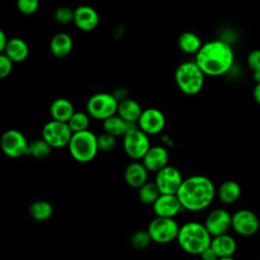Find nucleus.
Listing matches in <instances>:
<instances>
[{"label": "nucleus", "mask_w": 260, "mask_h": 260, "mask_svg": "<svg viewBox=\"0 0 260 260\" xmlns=\"http://www.w3.org/2000/svg\"><path fill=\"white\" fill-rule=\"evenodd\" d=\"M247 64L252 71L260 70V49H255L248 54Z\"/></svg>", "instance_id": "c9c22d12"}, {"label": "nucleus", "mask_w": 260, "mask_h": 260, "mask_svg": "<svg viewBox=\"0 0 260 260\" xmlns=\"http://www.w3.org/2000/svg\"><path fill=\"white\" fill-rule=\"evenodd\" d=\"M100 22V16L96 10L87 5H81L74 9L73 23L83 31L94 29Z\"/></svg>", "instance_id": "dca6fc26"}, {"label": "nucleus", "mask_w": 260, "mask_h": 260, "mask_svg": "<svg viewBox=\"0 0 260 260\" xmlns=\"http://www.w3.org/2000/svg\"><path fill=\"white\" fill-rule=\"evenodd\" d=\"M142 111L143 110L137 101L126 98L119 102L117 115L128 123H137Z\"/></svg>", "instance_id": "4be33fe9"}, {"label": "nucleus", "mask_w": 260, "mask_h": 260, "mask_svg": "<svg viewBox=\"0 0 260 260\" xmlns=\"http://www.w3.org/2000/svg\"><path fill=\"white\" fill-rule=\"evenodd\" d=\"M16 6L22 14L30 15L39 9L40 0H16Z\"/></svg>", "instance_id": "473e14b6"}, {"label": "nucleus", "mask_w": 260, "mask_h": 260, "mask_svg": "<svg viewBox=\"0 0 260 260\" xmlns=\"http://www.w3.org/2000/svg\"><path fill=\"white\" fill-rule=\"evenodd\" d=\"M176 240L186 253L200 255L202 251L210 246L211 236L203 223L188 221L180 226Z\"/></svg>", "instance_id": "7ed1b4c3"}, {"label": "nucleus", "mask_w": 260, "mask_h": 260, "mask_svg": "<svg viewBox=\"0 0 260 260\" xmlns=\"http://www.w3.org/2000/svg\"><path fill=\"white\" fill-rule=\"evenodd\" d=\"M119 102L112 93L98 92L92 94L86 103V112L95 120L104 121L117 114Z\"/></svg>", "instance_id": "0eeeda50"}, {"label": "nucleus", "mask_w": 260, "mask_h": 260, "mask_svg": "<svg viewBox=\"0 0 260 260\" xmlns=\"http://www.w3.org/2000/svg\"><path fill=\"white\" fill-rule=\"evenodd\" d=\"M13 68V62L4 54H0V79L7 77Z\"/></svg>", "instance_id": "f704fd0d"}, {"label": "nucleus", "mask_w": 260, "mask_h": 260, "mask_svg": "<svg viewBox=\"0 0 260 260\" xmlns=\"http://www.w3.org/2000/svg\"><path fill=\"white\" fill-rule=\"evenodd\" d=\"M52 149L53 148L46 140H44L43 138H39L29 142L27 155H30L31 157L37 159H44L50 155Z\"/></svg>", "instance_id": "c85d7f7f"}, {"label": "nucleus", "mask_w": 260, "mask_h": 260, "mask_svg": "<svg viewBox=\"0 0 260 260\" xmlns=\"http://www.w3.org/2000/svg\"><path fill=\"white\" fill-rule=\"evenodd\" d=\"M253 78H254V80H255L256 83H259V82H260V70L253 71Z\"/></svg>", "instance_id": "ea45409f"}, {"label": "nucleus", "mask_w": 260, "mask_h": 260, "mask_svg": "<svg viewBox=\"0 0 260 260\" xmlns=\"http://www.w3.org/2000/svg\"><path fill=\"white\" fill-rule=\"evenodd\" d=\"M259 228L260 220L251 210L240 209L232 215V229L240 236H253L258 232Z\"/></svg>", "instance_id": "9b49d317"}, {"label": "nucleus", "mask_w": 260, "mask_h": 260, "mask_svg": "<svg viewBox=\"0 0 260 260\" xmlns=\"http://www.w3.org/2000/svg\"><path fill=\"white\" fill-rule=\"evenodd\" d=\"M195 55L196 64L208 76L223 75L234 63L232 47L220 40H213L203 44Z\"/></svg>", "instance_id": "f03ea898"}, {"label": "nucleus", "mask_w": 260, "mask_h": 260, "mask_svg": "<svg viewBox=\"0 0 260 260\" xmlns=\"http://www.w3.org/2000/svg\"><path fill=\"white\" fill-rule=\"evenodd\" d=\"M199 256L202 260H217L218 259V256L216 255V253L210 246L207 247L204 251H202Z\"/></svg>", "instance_id": "e433bc0d"}, {"label": "nucleus", "mask_w": 260, "mask_h": 260, "mask_svg": "<svg viewBox=\"0 0 260 260\" xmlns=\"http://www.w3.org/2000/svg\"><path fill=\"white\" fill-rule=\"evenodd\" d=\"M217 260H236L233 256H229V257H220Z\"/></svg>", "instance_id": "a19ab883"}, {"label": "nucleus", "mask_w": 260, "mask_h": 260, "mask_svg": "<svg viewBox=\"0 0 260 260\" xmlns=\"http://www.w3.org/2000/svg\"><path fill=\"white\" fill-rule=\"evenodd\" d=\"M148 170L145 168L142 161L133 160L130 162L124 171V179L128 186L138 189L144 183L147 182Z\"/></svg>", "instance_id": "a211bd4d"}, {"label": "nucleus", "mask_w": 260, "mask_h": 260, "mask_svg": "<svg viewBox=\"0 0 260 260\" xmlns=\"http://www.w3.org/2000/svg\"><path fill=\"white\" fill-rule=\"evenodd\" d=\"M67 147L74 160L82 164L89 162L99 152L98 135L88 129L74 132Z\"/></svg>", "instance_id": "39448f33"}, {"label": "nucleus", "mask_w": 260, "mask_h": 260, "mask_svg": "<svg viewBox=\"0 0 260 260\" xmlns=\"http://www.w3.org/2000/svg\"><path fill=\"white\" fill-rule=\"evenodd\" d=\"M141 161L148 170V172H158L166 166H168L169 161V153L168 150L160 145L150 146L146 151Z\"/></svg>", "instance_id": "f3484780"}, {"label": "nucleus", "mask_w": 260, "mask_h": 260, "mask_svg": "<svg viewBox=\"0 0 260 260\" xmlns=\"http://www.w3.org/2000/svg\"><path fill=\"white\" fill-rule=\"evenodd\" d=\"M216 190L213 182L203 175L184 179L176 195L185 210L201 211L213 201Z\"/></svg>", "instance_id": "f257e3e1"}, {"label": "nucleus", "mask_w": 260, "mask_h": 260, "mask_svg": "<svg viewBox=\"0 0 260 260\" xmlns=\"http://www.w3.org/2000/svg\"><path fill=\"white\" fill-rule=\"evenodd\" d=\"M7 42H8V39H7L6 35H5V32L0 28V54L4 53L6 45H7Z\"/></svg>", "instance_id": "4c0bfd02"}, {"label": "nucleus", "mask_w": 260, "mask_h": 260, "mask_svg": "<svg viewBox=\"0 0 260 260\" xmlns=\"http://www.w3.org/2000/svg\"><path fill=\"white\" fill-rule=\"evenodd\" d=\"M204 78L205 74L195 61L181 63L175 71L176 84L187 95H194L201 91L204 85Z\"/></svg>", "instance_id": "20e7f679"}, {"label": "nucleus", "mask_w": 260, "mask_h": 260, "mask_svg": "<svg viewBox=\"0 0 260 260\" xmlns=\"http://www.w3.org/2000/svg\"><path fill=\"white\" fill-rule=\"evenodd\" d=\"M160 195V192L154 182H146L138 188V199L143 204H153Z\"/></svg>", "instance_id": "cd10ccee"}, {"label": "nucleus", "mask_w": 260, "mask_h": 260, "mask_svg": "<svg viewBox=\"0 0 260 260\" xmlns=\"http://www.w3.org/2000/svg\"><path fill=\"white\" fill-rule=\"evenodd\" d=\"M179 224L172 217L156 216L148 224L147 232L151 241L157 244H168L177 239Z\"/></svg>", "instance_id": "1a4fd4ad"}, {"label": "nucleus", "mask_w": 260, "mask_h": 260, "mask_svg": "<svg viewBox=\"0 0 260 260\" xmlns=\"http://www.w3.org/2000/svg\"><path fill=\"white\" fill-rule=\"evenodd\" d=\"M29 53L28 45L20 38L9 39L4 51V54L13 62L18 63L24 61Z\"/></svg>", "instance_id": "6ab92c4d"}, {"label": "nucleus", "mask_w": 260, "mask_h": 260, "mask_svg": "<svg viewBox=\"0 0 260 260\" xmlns=\"http://www.w3.org/2000/svg\"><path fill=\"white\" fill-rule=\"evenodd\" d=\"M103 128L106 133L115 137H123L128 130V122L115 114L103 121Z\"/></svg>", "instance_id": "a878e982"}, {"label": "nucleus", "mask_w": 260, "mask_h": 260, "mask_svg": "<svg viewBox=\"0 0 260 260\" xmlns=\"http://www.w3.org/2000/svg\"><path fill=\"white\" fill-rule=\"evenodd\" d=\"M151 242L152 241L147 230H139L130 238V244L136 250H143L147 248Z\"/></svg>", "instance_id": "7c9ffc66"}, {"label": "nucleus", "mask_w": 260, "mask_h": 260, "mask_svg": "<svg viewBox=\"0 0 260 260\" xmlns=\"http://www.w3.org/2000/svg\"><path fill=\"white\" fill-rule=\"evenodd\" d=\"M137 126L144 133L155 135L160 133L166 126V117L161 111L155 108H148L142 111Z\"/></svg>", "instance_id": "ddd939ff"}, {"label": "nucleus", "mask_w": 260, "mask_h": 260, "mask_svg": "<svg viewBox=\"0 0 260 260\" xmlns=\"http://www.w3.org/2000/svg\"><path fill=\"white\" fill-rule=\"evenodd\" d=\"M50 115L53 120L67 123L75 112L72 103L65 98H58L50 105Z\"/></svg>", "instance_id": "412c9836"}, {"label": "nucleus", "mask_w": 260, "mask_h": 260, "mask_svg": "<svg viewBox=\"0 0 260 260\" xmlns=\"http://www.w3.org/2000/svg\"><path fill=\"white\" fill-rule=\"evenodd\" d=\"M28 213L32 219L45 221L53 215V206L46 200H36L29 205Z\"/></svg>", "instance_id": "bb28decb"}, {"label": "nucleus", "mask_w": 260, "mask_h": 260, "mask_svg": "<svg viewBox=\"0 0 260 260\" xmlns=\"http://www.w3.org/2000/svg\"><path fill=\"white\" fill-rule=\"evenodd\" d=\"M73 132L65 122L51 120L42 129V138L46 140L52 148H62L68 146Z\"/></svg>", "instance_id": "9d476101"}, {"label": "nucleus", "mask_w": 260, "mask_h": 260, "mask_svg": "<svg viewBox=\"0 0 260 260\" xmlns=\"http://www.w3.org/2000/svg\"><path fill=\"white\" fill-rule=\"evenodd\" d=\"M73 48L72 38L65 32L56 34L50 41V51L57 58H64Z\"/></svg>", "instance_id": "5701e85b"}, {"label": "nucleus", "mask_w": 260, "mask_h": 260, "mask_svg": "<svg viewBox=\"0 0 260 260\" xmlns=\"http://www.w3.org/2000/svg\"><path fill=\"white\" fill-rule=\"evenodd\" d=\"M216 194L222 203L232 204L239 199L241 195V187L236 181L228 180L221 183L216 191Z\"/></svg>", "instance_id": "b1692460"}, {"label": "nucleus", "mask_w": 260, "mask_h": 260, "mask_svg": "<svg viewBox=\"0 0 260 260\" xmlns=\"http://www.w3.org/2000/svg\"><path fill=\"white\" fill-rule=\"evenodd\" d=\"M28 144L25 135L16 129H8L0 137V148L2 152L11 158H19L27 155Z\"/></svg>", "instance_id": "6e6552de"}, {"label": "nucleus", "mask_w": 260, "mask_h": 260, "mask_svg": "<svg viewBox=\"0 0 260 260\" xmlns=\"http://www.w3.org/2000/svg\"><path fill=\"white\" fill-rule=\"evenodd\" d=\"M183 180L180 171L177 168L168 165L156 172L154 183L160 194H176Z\"/></svg>", "instance_id": "f8f14e48"}, {"label": "nucleus", "mask_w": 260, "mask_h": 260, "mask_svg": "<svg viewBox=\"0 0 260 260\" xmlns=\"http://www.w3.org/2000/svg\"><path fill=\"white\" fill-rule=\"evenodd\" d=\"M149 136L140 130L137 123H128V130L123 136V148L134 160H141L150 147Z\"/></svg>", "instance_id": "423d86ee"}, {"label": "nucleus", "mask_w": 260, "mask_h": 260, "mask_svg": "<svg viewBox=\"0 0 260 260\" xmlns=\"http://www.w3.org/2000/svg\"><path fill=\"white\" fill-rule=\"evenodd\" d=\"M203 224L211 238L226 234L232 228V215L225 209L216 208L208 213Z\"/></svg>", "instance_id": "4468645a"}, {"label": "nucleus", "mask_w": 260, "mask_h": 260, "mask_svg": "<svg viewBox=\"0 0 260 260\" xmlns=\"http://www.w3.org/2000/svg\"><path fill=\"white\" fill-rule=\"evenodd\" d=\"M73 15H74V10H72L70 7H67V6H61L57 8V10L55 11L54 17L58 23L67 24L69 22H73Z\"/></svg>", "instance_id": "72a5a7b5"}, {"label": "nucleus", "mask_w": 260, "mask_h": 260, "mask_svg": "<svg viewBox=\"0 0 260 260\" xmlns=\"http://www.w3.org/2000/svg\"><path fill=\"white\" fill-rule=\"evenodd\" d=\"M253 98L257 104L260 105V82L256 83L253 90Z\"/></svg>", "instance_id": "58836bf2"}, {"label": "nucleus", "mask_w": 260, "mask_h": 260, "mask_svg": "<svg viewBox=\"0 0 260 260\" xmlns=\"http://www.w3.org/2000/svg\"><path fill=\"white\" fill-rule=\"evenodd\" d=\"M197 260H202V259H201V258H200V259H197Z\"/></svg>", "instance_id": "79ce46f5"}, {"label": "nucleus", "mask_w": 260, "mask_h": 260, "mask_svg": "<svg viewBox=\"0 0 260 260\" xmlns=\"http://www.w3.org/2000/svg\"><path fill=\"white\" fill-rule=\"evenodd\" d=\"M210 247L214 250L218 258L233 256L237 250V243L235 239L226 234H222L211 238Z\"/></svg>", "instance_id": "aec40b11"}, {"label": "nucleus", "mask_w": 260, "mask_h": 260, "mask_svg": "<svg viewBox=\"0 0 260 260\" xmlns=\"http://www.w3.org/2000/svg\"><path fill=\"white\" fill-rule=\"evenodd\" d=\"M179 49L186 54H196L201 46L200 38L193 31H184L178 38Z\"/></svg>", "instance_id": "393cba45"}, {"label": "nucleus", "mask_w": 260, "mask_h": 260, "mask_svg": "<svg viewBox=\"0 0 260 260\" xmlns=\"http://www.w3.org/2000/svg\"><path fill=\"white\" fill-rule=\"evenodd\" d=\"M90 123V116L87 114V112L82 111H75L69 121L67 122L68 126L70 127L71 131L74 132H80L88 129Z\"/></svg>", "instance_id": "c756f323"}, {"label": "nucleus", "mask_w": 260, "mask_h": 260, "mask_svg": "<svg viewBox=\"0 0 260 260\" xmlns=\"http://www.w3.org/2000/svg\"><path fill=\"white\" fill-rule=\"evenodd\" d=\"M156 216L174 218L182 209V205L176 194H160L152 204Z\"/></svg>", "instance_id": "2eb2a0df"}, {"label": "nucleus", "mask_w": 260, "mask_h": 260, "mask_svg": "<svg viewBox=\"0 0 260 260\" xmlns=\"http://www.w3.org/2000/svg\"><path fill=\"white\" fill-rule=\"evenodd\" d=\"M116 139L117 137L103 132L100 135H98V147L99 151L103 152H110L116 147Z\"/></svg>", "instance_id": "2f4dec72"}]
</instances>
